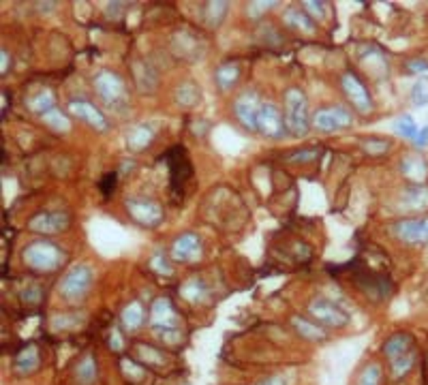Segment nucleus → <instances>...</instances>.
<instances>
[{
	"label": "nucleus",
	"instance_id": "13",
	"mask_svg": "<svg viewBox=\"0 0 428 385\" xmlns=\"http://www.w3.org/2000/svg\"><path fill=\"white\" fill-rule=\"evenodd\" d=\"M202 238L197 234H193V231H184L180 234L176 240L171 242V248H169V255L173 261H180V263H193L202 257Z\"/></svg>",
	"mask_w": 428,
	"mask_h": 385
},
{
	"label": "nucleus",
	"instance_id": "37",
	"mask_svg": "<svg viewBox=\"0 0 428 385\" xmlns=\"http://www.w3.org/2000/svg\"><path fill=\"white\" fill-rule=\"evenodd\" d=\"M381 381V368L379 364H368L366 368L360 375V383L358 385H379Z\"/></svg>",
	"mask_w": 428,
	"mask_h": 385
},
{
	"label": "nucleus",
	"instance_id": "39",
	"mask_svg": "<svg viewBox=\"0 0 428 385\" xmlns=\"http://www.w3.org/2000/svg\"><path fill=\"white\" fill-rule=\"evenodd\" d=\"M133 71H135V82H138L142 88H144V82H146V80H150L154 86H157V75H154L152 69L146 67L144 63H135V65H133Z\"/></svg>",
	"mask_w": 428,
	"mask_h": 385
},
{
	"label": "nucleus",
	"instance_id": "44",
	"mask_svg": "<svg viewBox=\"0 0 428 385\" xmlns=\"http://www.w3.org/2000/svg\"><path fill=\"white\" fill-rule=\"evenodd\" d=\"M122 371H125V375H129L131 379H142V377H144V371L140 368L138 364H133L131 360H122Z\"/></svg>",
	"mask_w": 428,
	"mask_h": 385
},
{
	"label": "nucleus",
	"instance_id": "9",
	"mask_svg": "<svg viewBox=\"0 0 428 385\" xmlns=\"http://www.w3.org/2000/svg\"><path fill=\"white\" fill-rule=\"evenodd\" d=\"M257 133H261L268 140H281L287 133L285 116L275 103H270V101L261 103V109L257 116Z\"/></svg>",
	"mask_w": 428,
	"mask_h": 385
},
{
	"label": "nucleus",
	"instance_id": "47",
	"mask_svg": "<svg viewBox=\"0 0 428 385\" xmlns=\"http://www.w3.org/2000/svg\"><path fill=\"white\" fill-rule=\"evenodd\" d=\"M255 385H287V381L281 375H272V377H266V379L257 381Z\"/></svg>",
	"mask_w": 428,
	"mask_h": 385
},
{
	"label": "nucleus",
	"instance_id": "4",
	"mask_svg": "<svg viewBox=\"0 0 428 385\" xmlns=\"http://www.w3.org/2000/svg\"><path fill=\"white\" fill-rule=\"evenodd\" d=\"M92 88L96 92V96L103 101V105L107 107H120L127 103V86L125 80L109 69H101L94 75L92 80Z\"/></svg>",
	"mask_w": 428,
	"mask_h": 385
},
{
	"label": "nucleus",
	"instance_id": "7",
	"mask_svg": "<svg viewBox=\"0 0 428 385\" xmlns=\"http://www.w3.org/2000/svg\"><path fill=\"white\" fill-rule=\"evenodd\" d=\"M71 225V217L65 210H52V212H36L28 221V229L41 236H58Z\"/></svg>",
	"mask_w": 428,
	"mask_h": 385
},
{
	"label": "nucleus",
	"instance_id": "14",
	"mask_svg": "<svg viewBox=\"0 0 428 385\" xmlns=\"http://www.w3.org/2000/svg\"><path fill=\"white\" fill-rule=\"evenodd\" d=\"M67 109H69V113L75 116V118H80L82 122H86L94 131L105 133L109 129V122L105 118V113L99 107H96L94 103L86 101V99H73V101H69Z\"/></svg>",
	"mask_w": 428,
	"mask_h": 385
},
{
	"label": "nucleus",
	"instance_id": "24",
	"mask_svg": "<svg viewBox=\"0 0 428 385\" xmlns=\"http://www.w3.org/2000/svg\"><path fill=\"white\" fill-rule=\"evenodd\" d=\"M173 99H176V103L180 107L191 109V107H195L202 101V90L193 80H186V82L178 84V88L173 90Z\"/></svg>",
	"mask_w": 428,
	"mask_h": 385
},
{
	"label": "nucleus",
	"instance_id": "21",
	"mask_svg": "<svg viewBox=\"0 0 428 385\" xmlns=\"http://www.w3.org/2000/svg\"><path fill=\"white\" fill-rule=\"evenodd\" d=\"M283 22H285L289 28L300 30V32H304V34H313V32L317 30L315 19L310 17L304 9H298V7H289V9H285V13H283Z\"/></svg>",
	"mask_w": 428,
	"mask_h": 385
},
{
	"label": "nucleus",
	"instance_id": "33",
	"mask_svg": "<svg viewBox=\"0 0 428 385\" xmlns=\"http://www.w3.org/2000/svg\"><path fill=\"white\" fill-rule=\"evenodd\" d=\"M411 103L416 107L428 105V77H418L411 86Z\"/></svg>",
	"mask_w": 428,
	"mask_h": 385
},
{
	"label": "nucleus",
	"instance_id": "5",
	"mask_svg": "<svg viewBox=\"0 0 428 385\" xmlns=\"http://www.w3.org/2000/svg\"><path fill=\"white\" fill-rule=\"evenodd\" d=\"M354 124V116L345 105H325L319 107L313 118H310V126L321 131V133H334L341 129H349Z\"/></svg>",
	"mask_w": 428,
	"mask_h": 385
},
{
	"label": "nucleus",
	"instance_id": "32",
	"mask_svg": "<svg viewBox=\"0 0 428 385\" xmlns=\"http://www.w3.org/2000/svg\"><path fill=\"white\" fill-rule=\"evenodd\" d=\"M394 131L400 135V138L411 140V142H416L418 133H420V129H418V124H416V120L411 118V116H403V118H398L394 122Z\"/></svg>",
	"mask_w": 428,
	"mask_h": 385
},
{
	"label": "nucleus",
	"instance_id": "42",
	"mask_svg": "<svg viewBox=\"0 0 428 385\" xmlns=\"http://www.w3.org/2000/svg\"><path fill=\"white\" fill-rule=\"evenodd\" d=\"M279 3H272V0H268V3H248L246 5V13L250 15V17H261L268 9H272V7H277Z\"/></svg>",
	"mask_w": 428,
	"mask_h": 385
},
{
	"label": "nucleus",
	"instance_id": "12",
	"mask_svg": "<svg viewBox=\"0 0 428 385\" xmlns=\"http://www.w3.org/2000/svg\"><path fill=\"white\" fill-rule=\"evenodd\" d=\"M308 313H310V317H315L319 323H323L328 327H345L349 323L347 311H343L339 304H334L332 300H325V298H315L313 302H310Z\"/></svg>",
	"mask_w": 428,
	"mask_h": 385
},
{
	"label": "nucleus",
	"instance_id": "38",
	"mask_svg": "<svg viewBox=\"0 0 428 385\" xmlns=\"http://www.w3.org/2000/svg\"><path fill=\"white\" fill-rule=\"evenodd\" d=\"M302 9L315 19V22H321V19H325L328 11H325V3H319V0H306V3H302Z\"/></svg>",
	"mask_w": 428,
	"mask_h": 385
},
{
	"label": "nucleus",
	"instance_id": "2",
	"mask_svg": "<svg viewBox=\"0 0 428 385\" xmlns=\"http://www.w3.org/2000/svg\"><path fill=\"white\" fill-rule=\"evenodd\" d=\"M22 259L30 270H34V272H54V270L63 265L65 253H63V248L52 240H34L26 244Z\"/></svg>",
	"mask_w": 428,
	"mask_h": 385
},
{
	"label": "nucleus",
	"instance_id": "49",
	"mask_svg": "<svg viewBox=\"0 0 428 385\" xmlns=\"http://www.w3.org/2000/svg\"><path fill=\"white\" fill-rule=\"evenodd\" d=\"M418 148H422V146H426L428 144V126H424V129H420V133H418V138H416V142H414Z\"/></svg>",
	"mask_w": 428,
	"mask_h": 385
},
{
	"label": "nucleus",
	"instance_id": "3",
	"mask_svg": "<svg viewBox=\"0 0 428 385\" xmlns=\"http://www.w3.org/2000/svg\"><path fill=\"white\" fill-rule=\"evenodd\" d=\"M92 287V270L86 263H75L63 274L58 283V294L67 302H80L88 296Z\"/></svg>",
	"mask_w": 428,
	"mask_h": 385
},
{
	"label": "nucleus",
	"instance_id": "16",
	"mask_svg": "<svg viewBox=\"0 0 428 385\" xmlns=\"http://www.w3.org/2000/svg\"><path fill=\"white\" fill-rule=\"evenodd\" d=\"M400 173L411 184H424L428 180V161L418 152H407L400 159Z\"/></svg>",
	"mask_w": 428,
	"mask_h": 385
},
{
	"label": "nucleus",
	"instance_id": "26",
	"mask_svg": "<svg viewBox=\"0 0 428 385\" xmlns=\"http://www.w3.org/2000/svg\"><path fill=\"white\" fill-rule=\"evenodd\" d=\"M229 13V3H221V0H212V3L204 5V22L208 28H219Z\"/></svg>",
	"mask_w": 428,
	"mask_h": 385
},
{
	"label": "nucleus",
	"instance_id": "11",
	"mask_svg": "<svg viewBox=\"0 0 428 385\" xmlns=\"http://www.w3.org/2000/svg\"><path fill=\"white\" fill-rule=\"evenodd\" d=\"M341 88H343L345 96L349 101H352V105L358 111H362V113H371L373 111V96H371V92H368V88L364 86V82L360 80L356 73H343Z\"/></svg>",
	"mask_w": 428,
	"mask_h": 385
},
{
	"label": "nucleus",
	"instance_id": "10",
	"mask_svg": "<svg viewBox=\"0 0 428 385\" xmlns=\"http://www.w3.org/2000/svg\"><path fill=\"white\" fill-rule=\"evenodd\" d=\"M261 103H264L261 96L255 90H246L233 101V116H236V120L244 129L257 131V116H259Z\"/></svg>",
	"mask_w": 428,
	"mask_h": 385
},
{
	"label": "nucleus",
	"instance_id": "19",
	"mask_svg": "<svg viewBox=\"0 0 428 385\" xmlns=\"http://www.w3.org/2000/svg\"><path fill=\"white\" fill-rule=\"evenodd\" d=\"M400 206L407 212H422L428 208V188L424 184H411L403 190Z\"/></svg>",
	"mask_w": 428,
	"mask_h": 385
},
{
	"label": "nucleus",
	"instance_id": "45",
	"mask_svg": "<svg viewBox=\"0 0 428 385\" xmlns=\"http://www.w3.org/2000/svg\"><path fill=\"white\" fill-rule=\"evenodd\" d=\"M109 346H111L114 351H122L125 340H122V336H120L118 330H114V332H111V336H109Z\"/></svg>",
	"mask_w": 428,
	"mask_h": 385
},
{
	"label": "nucleus",
	"instance_id": "22",
	"mask_svg": "<svg viewBox=\"0 0 428 385\" xmlns=\"http://www.w3.org/2000/svg\"><path fill=\"white\" fill-rule=\"evenodd\" d=\"M240 75H242V69L238 63H225L214 71V84H217L221 92H227L240 82Z\"/></svg>",
	"mask_w": 428,
	"mask_h": 385
},
{
	"label": "nucleus",
	"instance_id": "46",
	"mask_svg": "<svg viewBox=\"0 0 428 385\" xmlns=\"http://www.w3.org/2000/svg\"><path fill=\"white\" fill-rule=\"evenodd\" d=\"M41 287H30L28 292H24V300L26 302H41Z\"/></svg>",
	"mask_w": 428,
	"mask_h": 385
},
{
	"label": "nucleus",
	"instance_id": "35",
	"mask_svg": "<svg viewBox=\"0 0 428 385\" xmlns=\"http://www.w3.org/2000/svg\"><path fill=\"white\" fill-rule=\"evenodd\" d=\"M135 351H138V355H140L146 364H157V366L165 364V358L161 355V351L152 349V346H148V344H138V346H135Z\"/></svg>",
	"mask_w": 428,
	"mask_h": 385
},
{
	"label": "nucleus",
	"instance_id": "31",
	"mask_svg": "<svg viewBox=\"0 0 428 385\" xmlns=\"http://www.w3.org/2000/svg\"><path fill=\"white\" fill-rule=\"evenodd\" d=\"M414 364H416V351L411 353H407L394 362H390V373H392V379H403L407 373H409L414 368Z\"/></svg>",
	"mask_w": 428,
	"mask_h": 385
},
{
	"label": "nucleus",
	"instance_id": "41",
	"mask_svg": "<svg viewBox=\"0 0 428 385\" xmlns=\"http://www.w3.org/2000/svg\"><path fill=\"white\" fill-rule=\"evenodd\" d=\"M319 157V148H310V150H300V152H294V154H289V161L291 163H310V161H315Z\"/></svg>",
	"mask_w": 428,
	"mask_h": 385
},
{
	"label": "nucleus",
	"instance_id": "8",
	"mask_svg": "<svg viewBox=\"0 0 428 385\" xmlns=\"http://www.w3.org/2000/svg\"><path fill=\"white\" fill-rule=\"evenodd\" d=\"M390 231H392V236L398 238L403 244L424 246V244H428V217L396 221L390 227Z\"/></svg>",
	"mask_w": 428,
	"mask_h": 385
},
{
	"label": "nucleus",
	"instance_id": "17",
	"mask_svg": "<svg viewBox=\"0 0 428 385\" xmlns=\"http://www.w3.org/2000/svg\"><path fill=\"white\" fill-rule=\"evenodd\" d=\"M39 366H41V353H39V346L36 344H26L22 351H17L15 355V362H13V368L17 375H32Z\"/></svg>",
	"mask_w": 428,
	"mask_h": 385
},
{
	"label": "nucleus",
	"instance_id": "6",
	"mask_svg": "<svg viewBox=\"0 0 428 385\" xmlns=\"http://www.w3.org/2000/svg\"><path fill=\"white\" fill-rule=\"evenodd\" d=\"M125 208L129 212V217L142 225V227H159L165 219V212L161 208L159 201H154V199H146V197H129L125 201Z\"/></svg>",
	"mask_w": 428,
	"mask_h": 385
},
{
	"label": "nucleus",
	"instance_id": "34",
	"mask_svg": "<svg viewBox=\"0 0 428 385\" xmlns=\"http://www.w3.org/2000/svg\"><path fill=\"white\" fill-rule=\"evenodd\" d=\"M82 323V315H56L52 317L50 325L54 327V330H75L77 325Z\"/></svg>",
	"mask_w": 428,
	"mask_h": 385
},
{
	"label": "nucleus",
	"instance_id": "40",
	"mask_svg": "<svg viewBox=\"0 0 428 385\" xmlns=\"http://www.w3.org/2000/svg\"><path fill=\"white\" fill-rule=\"evenodd\" d=\"M362 148L368 152V154H383L390 150V142L387 140H377V138H368V140H362Z\"/></svg>",
	"mask_w": 428,
	"mask_h": 385
},
{
	"label": "nucleus",
	"instance_id": "23",
	"mask_svg": "<svg viewBox=\"0 0 428 385\" xmlns=\"http://www.w3.org/2000/svg\"><path fill=\"white\" fill-rule=\"evenodd\" d=\"M180 296L191 302V304H204L210 298V289L200 276H191L182 283L180 287Z\"/></svg>",
	"mask_w": 428,
	"mask_h": 385
},
{
	"label": "nucleus",
	"instance_id": "29",
	"mask_svg": "<svg viewBox=\"0 0 428 385\" xmlns=\"http://www.w3.org/2000/svg\"><path fill=\"white\" fill-rule=\"evenodd\" d=\"M75 379L80 385H92L96 381V362L92 353H86L75 366Z\"/></svg>",
	"mask_w": 428,
	"mask_h": 385
},
{
	"label": "nucleus",
	"instance_id": "27",
	"mask_svg": "<svg viewBox=\"0 0 428 385\" xmlns=\"http://www.w3.org/2000/svg\"><path fill=\"white\" fill-rule=\"evenodd\" d=\"M291 325H294V327H296V332H298L302 338H306V340H323V338H325V330H323V327H319L317 323L308 321V319H304V317H300V315L291 317Z\"/></svg>",
	"mask_w": 428,
	"mask_h": 385
},
{
	"label": "nucleus",
	"instance_id": "20",
	"mask_svg": "<svg viewBox=\"0 0 428 385\" xmlns=\"http://www.w3.org/2000/svg\"><path fill=\"white\" fill-rule=\"evenodd\" d=\"M154 135H157V131H154L152 124H146V122L135 124L127 135V146H129L131 152H144L152 144Z\"/></svg>",
	"mask_w": 428,
	"mask_h": 385
},
{
	"label": "nucleus",
	"instance_id": "18",
	"mask_svg": "<svg viewBox=\"0 0 428 385\" xmlns=\"http://www.w3.org/2000/svg\"><path fill=\"white\" fill-rule=\"evenodd\" d=\"M411 351H416L411 334L398 332V334H392L390 338L383 342V355L390 362H394V360H398V358H403L407 353H411Z\"/></svg>",
	"mask_w": 428,
	"mask_h": 385
},
{
	"label": "nucleus",
	"instance_id": "28",
	"mask_svg": "<svg viewBox=\"0 0 428 385\" xmlns=\"http://www.w3.org/2000/svg\"><path fill=\"white\" fill-rule=\"evenodd\" d=\"M26 105H28V109H30L32 113L43 116V113H47L50 109L56 107V94H54V90L45 88V90H41V92H36L34 96H30Z\"/></svg>",
	"mask_w": 428,
	"mask_h": 385
},
{
	"label": "nucleus",
	"instance_id": "43",
	"mask_svg": "<svg viewBox=\"0 0 428 385\" xmlns=\"http://www.w3.org/2000/svg\"><path fill=\"white\" fill-rule=\"evenodd\" d=\"M407 69H409L411 73L416 75H428V60H424V58H416V60H409L407 63Z\"/></svg>",
	"mask_w": 428,
	"mask_h": 385
},
{
	"label": "nucleus",
	"instance_id": "48",
	"mask_svg": "<svg viewBox=\"0 0 428 385\" xmlns=\"http://www.w3.org/2000/svg\"><path fill=\"white\" fill-rule=\"evenodd\" d=\"M9 63H11V56H9V52L3 47V50H0V73H7L9 71Z\"/></svg>",
	"mask_w": 428,
	"mask_h": 385
},
{
	"label": "nucleus",
	"instance_id": "36",
	"mask_svg": "<svg viewBox=\"0 0 428 385\" xmlns=\"http://www.w3.org/2000/svg\"><path fill=\"white\" fill-rule=\"evenodd\" d=\"M150 267H152V270H154V272H157V274H163V276L171 274V265H169V259H167V255L163 253V250H157V253L152 255V259H150Z\"/></svg>",
	"mask_w": 428,
	"mask_h": 385
},
{
	"label": "nucleus",
	"instance_id": "30",
	"mask_svg": "<svg viewBox=\"0 0 428 385\" xmlns=\"http://www.w3.org/2000/svg\"><path fill=\"white\" fill-rule=\"evenodd\" d=\"M41 120H43L52 131H56V133H67V131L71 129L69 116H67L63 109H58V107H54V109H50L47 113H43V116H41Z\"/></svg>",
	"mask_w": 428,
	"mask_h": 385
},
{
	"label": "nucleus",
	"instance_id": "25",
	"mask_svg": "<svg viewBox=\"0 0 428 385\" xmlns=\"http://www.w3.org/2000/svg\"><path fill=\"white\" fill-rule=\"evenodd\" d=\"M120 321L122 325L127 327V330H140V327L144 325L146 321V311H144V304L142 302H131L122 308V315H120Z\"/></svg>",
	"mask_w": 428,
	"mask_h": 385
},
{
	"label": "nucleus",
	"instance_id": "15",
	"mask_svg": "<svg viewBox=\"0 0 428 385\" xmlns=\"http://www.w3.org/2000/svg\"><path fill=\"white\" fill-rule=\"evenodd\" d=\"M150 323H152V327H157L159 332L176 330L178 311L173 308V304L167 298H157L152 302V308H150Z\"/></svg>",
	"mask_w": 428,
	"mask_h": 385
},
{
	"label": "nucleus",
	"instance_id": "1",
	"mask_svg": "<svg viewBox=\"0 0 428 385\" xmlns=\"http://www.w3.org/2000/svg\"><path fill=\"white\" fill-rule=\"evenodd\" d=\"M285 126L287 133L294 138H304L310 131V118H308V99L302 88L291 86L285 90Z\"/></svg>",
	"mask_w": 428,
	"mask_h": 385
}]
</instances>
